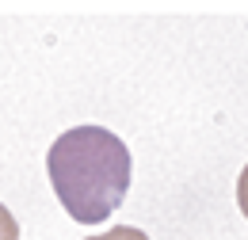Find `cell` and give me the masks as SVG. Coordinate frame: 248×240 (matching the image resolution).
<instances>
[{"label": "cell", "mask_w": 248, "mask_h": 240, "mask_svg": "<svg viewBox=\"0 0 248 240\" xmlns=\"http://www.w3.org/2000/svg\"><path fill=\"white\" fill-rule=\"evenodd\" d=\"M88 240H149L141 229H134V225H115L111 233H103V237H88Z\"/></svg>", "instance_id": "7a4b0ae2"}, {"label": "cell", "mask_w": 248, "mask_h": 240, "mask_svg": "<svg viewBox=\"0 0 248 240\" xmlns=\"http://www.w3.org/2000/svg\"><path fill=\"white\" fill-rule=\"evenodd\" d=\"M237 206L248 217V164H245V172H241V180H237Z\"/></svg>", "instance_id": "277c9868"}, {"label": "cell", "mask_w": 248, "mask_h": 240, "mask_svg": "<svg viewBox=\"0 0 248 240\" xmlns=\"http://www.w3.org/2000/svg\"><path fill=\"white\" fill-rule=\"evenodd\" d=\"M46 172L69 217L99 225L123 206L130 191V149L103 126H77L54 141Z\"/></svg>", "instance_id": "6da1fadb"}, {"label": "cell", "mask_w": 248, "mask_h": 240, "mask_svg": "<svg viewBox=\"0 0 248 240\" xmlns=\"http://www.w3.org/2000/svg\"><path fill=\"white\" fill-rule=\"evenodd\" d=\"M0 240H19V225L8 206H0Z\"/></svg>", "instance_id": "3957f363"}]
</instances>
